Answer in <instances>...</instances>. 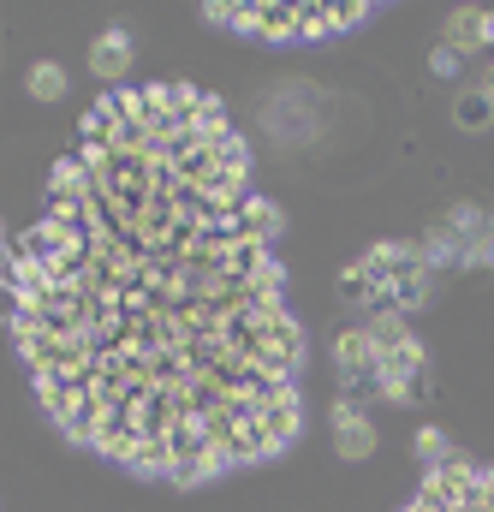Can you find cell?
Segmentation results:
<instances>
[{"instance_id": "obj_1", "label": "cell", "mask_w": 494, "mask_h": 512, "mask_svg": "<svg viewBox=\"0 0 494 512\" xmlns=\"http://www.w3.org/2000/svg\"><path fill=\"white\" fill-rule=\"evenodd\" d=\"M227 102L120 84L90 102L48 209L12 239L6 322L36 399L137 477L209 483L298 435L304 328Z\"/></svg>"}, {"instance_id": "obj_2", "label": "cell", "mask_w": 494, "mask_h": 512, "mask_svg": "<svg viewBox=\"0 0 494 512\" xmlns=\"http://www.w3.org/2000/svg\"><path fill=\"white\" fill-rule=\"evenodd\" d=\"M429 298H435V262L423 245L387 239V245H370L358 262L340 268V304L358 310V322L375 310H399V316L423 310Z\"/></svg>"}, {"instance_id": "obj_3", "label": "cell", "mask_w": 494, "mask_h": 512, "mask_svg": "<svg viewBox=\"0 0 494 512\" xmlns=\"http://www.w3.org/2000/svg\"><path fill=\"white\" fill-rule=\"evenodd\" d=\"M203 18L215 24H233L250 36H268V42H310V36H334V30H352L370 18V6H352V0H298V6H280V0H221V6H203Z\"/></svg>"}, {"instance_id": "obj_4", "label": "cell", "mask_w": 494, "mask_h": 512, "mask_svg": "<svg viewBox=\"0 0 494 512\" xmlns=\"http://www.w3.org/2000/svg\"><path fill=\"white\" fill-rule=\"evenodd\" d=\"M405 512H494V465H477V459L435 465Z\"/></svg>"}, {"instance_id": "obj_5", "label": "cell", "mask_w": 494, "mask_h": 512, "mask_svg": "<svg viewBox=\"0 0 494 512\" xmlns=\"http://www.w3.org/2000/svg\"><path fill=\"white\" fill-rule=\"evenodd\" d=\"M334 370H340V399H375L381 382V340H375L364 322H352L340 340H334Z\"/></svg>"}, {"instance_id": "obj_6", "label": "cell", "mask_w": 494, "mask_h": 512, "mask_svg": "<svg viewBox=\"0 0 494 512\" xmlns=\"http://www.w3.org/2000/svg\"><path fill=\"white\" fill-rule=\"evenodd\" d=\"M328 423H334V453H340V459H370L375 447H381V435H375L370 411H364L358 399H334Z\"/></svg>"}, {"instance_id": "obj_7", "label": "cell", "mask_w": 494, "mask_h": 512, "mask_svg": "<svg viewBox=\"0 0 494 512\" xmlns=\"http://www.w3.org/2000/svg\"><path fill=\"white\" fill-rule=\"evenodd\" d=\"M90 72H96L102 84H120L125 72H131V36H125L120 24L96 30V42H90Z\"/></svg>"}, {"instance_id": "obj_8", "label": "cell", "mask_w": 494, "mask_h": 512, "mask_svg": "<svg viewBox=\"0 0 494 512\" xmlns=\"http://www.w3.org/2000/svg\"><path fill=\"white\" fill-rule=\"evenodd\" d=\"M453 120H459L465 131H489V120H494V90H483V84L459 90V96H453Z\"/></svg>"}, {"instance_id": "obj_9", "label": "cell", "mask_w": 494, "mask_h": 512, "mask_svg": "<svg viewBox=\"0 0 494 512\" xmlns=\"http://www.w3.org/2000/svg\"><path fill=\"white\" fill-rule=\"evenodd\" d=\"M24 90H30L36 102H60V96L72 90V78H66V66H54V60H36V66L24 72Z\"/></svg>"}, {"instance_id": "obj_10", "label": "cell", "mask_w": 494, "mask_h": 512, "mask_svg": "<svg viewBox=\"0 0 494 512\" xmlns=\"http://www.w3.org/2000/svg\"><path fill=\"white\" fill-rule=\"evenodd\" d=\"M417 453L429 459V471H435V465H447V459H459V453H453V441H447V429H435V423H423V429H417Z\"/></svg>"}, {"instance_id": "obj_11", "label": "cell", "mask_w": 494, "mask_h": 512, "mask_svg": "<svg viewBox=\"0 0 494 512\" xmlns=\"http://www.w3.org/2000/svg\"><path fill=\"white\" fill-rule=\"evenodd\" d=\"M429 72H435V78H453V84H459V78L471 72V60H465L459 48H447V42H435V48H429Z\"/></svg>"}, {"instance_id": "obj_12", "label": "cell", "mask_w": 494, "mask_h": 512, "mask_svg": "<svg viewBox=\"0 0 494 512\" xmlns=\"http://www.w3.org/2000/svg\"><path fill=\"white\" fill-rule=\"evenodd\" d=\"M6 274H12V245H6V233H0V304H6Z\"/></svg>"}, {"instance_id": "obj_13", "label": "cell", "mask_w": 494, "mask_h": 512, "mask_svg": "<svg viewBox=\"0 0 494 512\" xmlns=\"http://www.w3.org/2000/svg\"><path fill=\"white\" fill-rule=\"evenodd\" d=\"M489 24H494V6H489ZM483 90H494V84H483Z\"/></svg>"}]
</instances>
